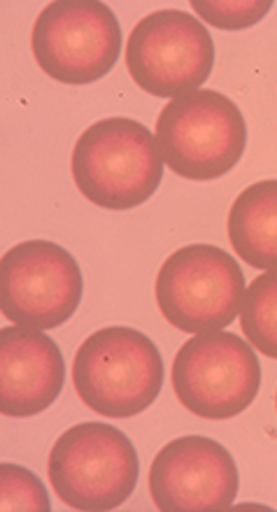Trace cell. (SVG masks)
Returning a JSON list of instances; mask_svg holds the SVG:
<instances>
[{
    "label": "cell",
    "instance_id": "obj_1",
    "mask_svg": "<svg viewBox=\"0 0 277 512\" xmlns=\"http://www.w3.org/2000/svg\"><path fill=\"white\" fill-rule=\"evenodd\" d=\"M163 166L154 135L129 117L89 126L70 159L75 187L105 210H133L147 203L163 180Z\"/></svg>",
    "mask_w": 277,
    "mask_h": 512
},
{
    "label": "cell",
    "instance_id": "obj_2",
    "mask_svg": "<svg viewBox=\"0 0 277 512\" xmlns=\"http://www.w3.org/2000/svg\"><path fill=\"white\" fill-rule=\"evenodd\" d=\"M73 384L80 401L98 415L136 417L161 394V352L152 338L129 326L101 329L77 350Z\"/></svg>",
    "mask_w": 277,
    "mask_h": 512
},
{
    "label": "cell",
    "instance_id": "obj_3",
    "mask_svg": "<svg viewBox=\"0 0 277 512\" xmlns=\"http://www.w3.org/2000/svg\"><path fill=\"white\" fill-rule=\"evenodd\" d=\"M156 147L175 175L210 182L243 159L247 126L243 112L219 91L198 89L173 98L156 119Z\"/></svg>",
    "mask_w": 277,
    "mask_h": 512
},
{
    "label": "cell",
    "instance_id": "obj_4",
    "mask_svg": "<svg viewBox=\"0 0 277 512\" xmlns=\"http://www.w3.org/2000/svg\"><path fill=\"white\" fill-rule=\"evenodd\" d=\"M47 473L68 508L103 512L131 499L140 461L131 438L117 426L82 422L56 438Z\"/></svg>",
    "mask_w": 277,
    "mask_h": 512
},
{
    "label": "cell",
    "instance_id": "obj_5",
    "mask_svg": "<svg viewBox=\"0 0 277 512\" xmlns=\"http://www.w3.org/2000/svg\"><path fill=\"white\" fill-rule=\"evenodd\" d=\"M245 273L217 245H187L163 261L154 294L161 315L184 333L222 331L236 322L245 298Z\"/></svg>",
    "mask_w": 277,
    "mask_h": 512
},
{
    "label": "cell",
    "instance_id": "obj_6",
    "mask_svg": "<svg viewBox=\"0 0 277 512\" xmlns=\"http://www.w3.org/2000/svg\"><path fill=\"white\" fill-rule=\"evenodd\" d=\"M170 382L177 401L191 415L222 422L254 403L261 387V364L254 347L236 333H196L177 350Z\"/></svg>",
    "mask_w": 277,
    "mask_h": 512
},
{
    "label": "cell",
    "instance_id": "obj_7",
    "mask_svg": "<svg viewBox=\"0 0 277 512\" xmlns=\"http://www.w3.org/2000/svg\"><path fill=\"white\" fill-rule=\"evenodd\" d=\"M31 49L40 70L56 82H98L117 66L122 28L115 12L98 0L49 3L35 19Z\"/></svg>",
    "mask_w": 277,
    "mask_h": 512
},
{
    "label": "cell",
    "instance_id": "obj_8",
    "mask_svg": "<svg viewBox=\"0 0 277 512\" xmlns=\"http://www.w3.org/2000/svg\"><path fill=\"white\" fill-rule=\"evenodd\" d=\"M215 66V42L194 14L159 10L140 19L126 45V68L142 91L156 98H180L208 82Z\"/></svg>",
    "mask_w": 277,
    "mask_h": 512
},
{
    "label": "cell",
    "instance_id": "obj_9",
    "mask_svg": "<svg viewBox=\"0 0 277 512\" xmlns=\"http://www.w3.org/2000/svg\"><path fill=\"white\" fill-rule=\"evenodd\" d=\"M84 280L75 256L49 240H26L3 256V312L17 326L49 331L80 308Z\"/></svg>",
    "mask_w": 277,
    "mask_h": 512
},
{
    "label": "cell",
    "instance_id": "obj_10",
    "mask_svg": "<svg viewBox=\"0 0 277 512\" xmlns=\"http://www.w3.org/2000/svg\"><path fill=\"white\" fill-rule=\"evenodd\" d=\"M238 485V468L229 450L205 436L170 440L149 468V494L163 512L229 510Z\"/></svg>",
    "mask_w": 277,
    "mask_h": 512
},
{
    "label": "cell",
    "instance_id": "obj_11",
    "mask_svg": "<svg viewBox=\"0 0 277 512\" xmlns=\"http://www.w3.org/2000/svg\"><path fill=\"white\" fill-rule=\"evenodd\" d=\"M63 382V354L47 333L26 326L0 331V412L5 417H35L52 408Z\"/></svg>",
    "mask_w": 277,
    "mask_h": 512
},
{
    "label": "cell",
    "instance_id": "obj_12",
    "mask_svg": "<svg viewBox=\"0 0 277 512\" xmlns=\"http://www.w3.org/2000/svg\"><path fill=\"white\" fill-rule=\"evenodd\" d=\"M226 231L247 266L277 270V180L247 187L231 205Z\"/></svg>",
    "mask_w": 277,
    "mask_h": 512
},
{
    "label": "cell",
    "instance_id": "obj_13",
    "mask_svg": "<svg viewBox=\"0 0 277 512\" xmlns=\"http://www.w3.org/2000/svg\"><path fill=\"white\" fill-rule=\"evenodd\" d=\"M240 329L254 350L277 359V270H266L245 289Z\"/></svg>",
    "mask_w": 277,
    "mask_h": 512
},
{
    "label": "cell",
    "instance_id": "obj_14",
    "mask_svg": "<svg viewBox=\"0 0 277 512\" xmlns=\"http://www.w3.org/2000/svg\"><path fill=\"white\" fill-rule=\"evenodd\" d=\"M0 510L5 512H49V494L33 471L17 464L0 466Z\"/></svg>",
    "mask_w": 277,
    "mask_h": 512
},
{
    "label": "cell",
    "instance_id": "obj_15",
    "mask_svg": "<svg viewBox=\"0 0 277 512\" xmlns=\"http://www.w3.org/2000/svg\"><path fill=\"white\" fill-rule=\"evenodd\" d=\"M191 7L198 17L215 28L243 31V28H250L264 19L273 3H201V0H194Z\"/></svg>",
    "mask_w": 277,
    "mask_h": 512
},
{
    "label": "cell",
    "instance_id": "obj_16",
    "mask_svg": "<svg viewBox=\"0 0 277 512\" xmlns=\"http://www.w3.org/2000/svg\"><path fill=\"white\" fill-rule=\"evenodd\" d=\"M275 405H277V394H275Z\"/></svg>",
    "mask_w": 277,
    "mask_h": 512
}]
</instances>
